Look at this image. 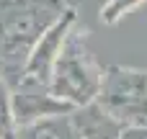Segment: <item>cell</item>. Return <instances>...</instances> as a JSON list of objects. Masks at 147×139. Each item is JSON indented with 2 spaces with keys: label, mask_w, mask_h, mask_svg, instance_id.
Segmentation results:
<instances>
[{
  "label": "cell",
  "mask_w": 147,
  "mask_h": 139,
  "mask_svg": "<svg viewBox=\"0 0 147 139\" xmlns=\"http://www.w3.org/2000/svg\"><path fill=\"white\" fill-rule=\"evenodd\" d=\"M96 106L119 126H147V70L109 64Z\"/></svg>",
  "instance_id": "cell-3"
},
{
  "label": "cell",
  "mask_w": 147,
  "mask_h": 139,
  "mask_svg": "<svg viewBox=\"0 0 147 139\" xmlns=\"http://www.w3.org/2000/svg\"><path fill=\"white\" fill-rule=\"evenodd\" d=\"M119 139H147V126H124Z\"/></svg>",
  "instance_id": "cell-10"
},
{
  "label": "cell",
  "mask_w": 147,
  "mask_h": 139,
  "mask_svg": "<svg viewBox=\"0 0 147 139\" xmlns=\"http://www.w3.org/2000/svg\"><path fill=\"white\" fill-rule=\"evenodd\" d=\"M80 23V15H78V8L67 5L62 10V15L41 34V39L36 41L34 52L28 54V62L21 72V80L16 88H49V80H52V67L70 36V31Z\"/></svg>",
  "instance_id": "cell-4"
},
{
  "label": "cell",
  "mask_w": 147,
  "mask_h": 139,
  "mask_svg": "<svg viewBox=\"0 0 147 139\" xmlns=\"http://www.w3.org/2000/svg\"><path fill=\"white\" fill-rule=\"evenodd\" d=\"M75 113L72 106L57 101L44 88H13V116L16 126H26L49 116H70Z\"/></svg>",
  "instance_id": "cell-5"
},
{
  "label": "cell",
  "mask_w": 147,
  "mask_h": 139,
  "mask_svg": "<svg viewBox=\"0 0 147 139\" xmlns=\"http://www.w3.org/2000/svg\"><path fill=\"white\" fill-rule=\"evenodd\" d=\"M16 116H13V88L0 77V139H16Z\"/></svg>",
  "instance_id": "cell-8"
},
{
  "label": "cell",
  "mask_w": 147,
  "mask_h": 139,
  "mask_svg": "<svg viewBox=\"0 0 147 139\" xmlns=\"http://www.w3.org/2000/svg\"><path fill=\"white\" fill-rule=\"evenodd\" d=\"M101 77H103V67L96 62V57L88 49V28L78 23L70 31L52 67V80L47 90L57 101L78 111V108L96 103L98 90H101Z\"/></svg>",
  "instance_id": "cell-2"
},
{
  "label": "cell",
  "mask_w": 147,
  "mask_h": 139,
  "mask_svg": "<svg viewBox=\"0 0 147 139\" xmlns=\"http://www.w3.org/2000/svg\"><path fill=\"white\" fill-rule=\"evenodd\" d=\"M142 3H147V0H106L98 10V18H101L103 26H116L124 15L137 10Z\"/></svg>",
  "instance_id": "cell-9"
},
{
  "label": "cell",
  "mask_w": 147,
  "mask_h": 139,
  "mask_svg": "<svg viewBox=\"0 0 147 139\" xmlns=\"http://www.w3.org/2000/svg\"><path fill=\"white\" fill-rule=\"evenodd\" d=\"M65 0H0V77L16 88L41 34L62 15Z\"/></svg>",
  "instance_id": "cell-1"
},
{
  "label": "cell",
  "mask_w": 147,
  "mask_h": 139,
  "mask_svg": "<svg viewBox=\"0 0 147 139\" xmlns=\"http://www.w3.org/2000/svg\"><path fill=\"white\" fill-rule=\"evenodd\" d=\"M16 139H80L78 126L70 116H49L26 126H18Z\"/></svg>",
  "instance_id": "cell-7"
},
{
  "label": "cell",
  "mask_w": 147,
  "mask_h": 139,
  "mask_svg": "<svg viewBox=\"0 0 147 139\" xmlns=\"http://www.w3.org/2000/svg\"><path fill=\"white\" fill-rule=\"evenodd\" d=\"M72 121L78 126L80 139H119L121 129H124L114 119H109L96 103H90L85 108H78L72 113Z\"/></svg>",
  "instance_id": "cell-6"
}]
</instances>
